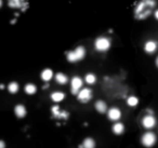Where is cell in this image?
<instances>
[{
  "instance_id": "obj_1",
  "label": "cell",
  "mask_w": 158,
  "mask_h": 148,
  "mask_svg": "<svg viewBox=\"0 0 158 148\" xmlns=\"http://www.w3.org/2000/svg\"><path fill=\"white\" fill-rule=\"evenodd\" d=\"M156 7L154 0H141L134 8V17L137 20H145L152 14V10Z\"/></svg>"
},
{
  "instance_id": "obj_2",
  "label": "cell",
  "mask_w": 158,
  "mask_h": 148,
  "mask_svg": "<svg viewBox=\"0 0 158 148\" xmlns=\"http://www.w3.org/2000/svg\"><path fill=\"white\" fill-rule=\"evenodd\" d=\"M86 55V49L83 48L82 46H79L74 50V51H70L67 53L66 57H67V61L70 63H76L78 61H81L83 59Z\"/></svg>"
},
{
  "instance_id": "obj_3",
  "label": "cell",
  "mask_w": 158,
  "mask_h": 148,
  "mask_svg": "<svg viewBox=\"0 0 158 148\" xmlns=\"http://www.w3.org/2000/svg\"><path fill=\"white\" fill-rule=\"evenodd\" d=\"M95 50L100 52H105L110 48V40L106 37H99L94 42Z\"/></svg>"
},
{
  "instance_id": "obj_4",
  "label": "cell",
  "mask_w": 158,
  "mask_h": 148,
  "mask_svg": "<svg viewBox=\"0 0 158 148\" xmlns=\"http://www.w3.org/2000/svg\"><path fill=\"white\" fill-rule=\"evenodd\" d=\"M156 140H157V138H156V135L154 134L153 132L144 133V134L142 135V137H141V142H142V144L147 148L153 147V146L156 144Z\"/></svg>"
},
{
  "instance_id": "obj_5",
  "label": "cell",
  "mask_w": 158,
  "mask_h": 148,
  "mask_svg": "<svg viewBox=\"0 0 158 148\" xmlns=\"http://www.w3.org/2000/svg\"><path fill=\"white\" fill-rule=\"evenodd\" d=\"M77 97H78V101H79V102L88 103L89 101L92 98V91L90 89H88V88L82 89L81 91L78 92Z\"/></svg>"
},
{
  "instance_id": "obj_6",
  "label": "cell",
  "mask_w": 158,
  "mask_h": 148,
  "mask_svg": "<svg viewBox=\"0 0 158 148\" xmlns=\"http://www.w3.org/2000/svg\"><path fill=\"white\" fill-rule=\"evenodd\" d=\"M70 84H72V89H70L72 93L74 95H77L78 92L80 91V88L82 86V79L80 77H78V76H75V77H73Z\"/></svg>"
},
{
  "instance_id": "obj_7",
  "label": "cell",
  "mask_w": 158,
  "mask_h": 148,
  "mask_svg": "<svg viewBox=\"0 0 158 148\" xmlns=\"http://www.w3.org/2000/svg\"><path fill=\"white\" fill-rule=\"evenodd\" d=\"M142 124L145 129H152L156 125V119L153 115H146L143 117Z\"/></svg>"
},
{
  "instance_id": "obj_8",
  "label": "cell",
  "mask_w": 158,
  "mask_h": 148,
  "mask_svg": "<svg viewBox=\"0 0 158 148\" xmlns=\"http://www.w3.org/2000/svg\"><path fill=\"white\" fill-rule=\"evenodd\" d=\"M107 117H108V119L110 120H112V121H117V120H119L121 117V111L119 108L117 107H113L110 108V110L107 111Z\"/></svg>"
},
{
  "instance_id": "obj_9",
  "label": "cell",
  "mask_w": 158,
  "mask_h": 148,
  "mask_svg": "<svg viewBox=\"0 0 158 148\" xmlns=\"http://www.w3.org/2000/svg\"><path fill=\"white\" fill-rule=\"evenodd\" d=\"M52 113H53L54 118H60V119H67L68 118V113L67 111H60V107L57 105L52 107Z\"/></svg>"
},
{
  "instance_id": "obj_10",
  "label": "cell",
  "mask_w": 158,
  "mask_h": 148,
  "mask_svg": "<svg viewBox=\"0 0 158 148\" xmlns=\"http://www.w3.org/2000/svg\"><path fill=\"white\" fill-rule=\"evenodd\" d=\"M14 113H15V116L17 117V118L22 119L26 116L27 110H26V108H25L24 105L19 104V105H16L15 107H14Z\"/></svg>"
},
{
  "instance_id": "obj_11",
  "label": "cell",
  "mask_w": 158,
  "mask_h": 148,
  "mask_svg": "<svg viewBox=\"0 0 158 148\" xmlns=\"http://www.w3.org/2000/svg\"><path fill=\"white\" fill-rule=\"evenodd\" d=\"M144 50H145V52H146V53H148V54L154 53V52L157 50V43H156L155 41H153V40L147 41V42L145 43Z\"/></svg>"
},
{
  "instance_id": "obj_12",
  "label": "cell",
  "mask_w": 158,
  "mask_h": 148,
  "mask_svg": "<svg viewBox=\"0 0 158 148\" xmlns=\"http://www.w3.org/2000/svg\"><path fill=\"white\" fill-rule=\"evenodd\" d=\"M40 77H41V79H42L43 81L48 82V81L51 80L52 77H53V71H52L50 68H46V69H43L42 71H41Z\"/></svg>"
},
{
  "instance_id": "obj_13",
  "label": "cell",
  "mask_w": 158,
  "mask_h": 148,
  "mask_svg": "<svg viewBox=\"0 0 158 148\" xmlns=\"http://www.w3.org/2000/svg\"><path fill=\"white\" fill-rule=\"evenodd\" d=\"M79 148H95V142L93 138L87 137L83 140L82 145L79 146Z\"/></svg>"
},
{
  "instance_id": "obj_14",
  "label": "cell",
  "mask_w": 158,
  "mask_h": 148,
  "mask_svg": "<svg viewBox=\"0 0 158 148\" xmlns=\"http://www.w3.org/2000/svg\"><path fill=\"white\" fill-rule=\"evenodd\" d=\"M23 5L27 7L25 0H9V7L10 8H22Z\"/></svg>"
},
{
  "instance_id": "obj_15",
  "label": "cell",
  "mask_w": 158,
  "mask_h": 148,
  "mask_svg": "<svg viewBox=\"0 0 158 148\" xmlns=\"http://www.w3.org/2000/svg\"><path fill=\"white\" fill-rule=\"evenodd\" d=\"M95 109L99 111L100 113H105L107 111V105L104 101H98L95 103Z\"/></svg>"
},
{
  "instance_id": "obj_16",
  "label": "cell",
  "mask_w": 158,
  "mask_h": 148,
  "mask_svg": "<svg viewBox=\"0 0 158 148\" xmlns=\"http://www.w3.org/2000/svg\"><path fill=\"white\" fill-rule=\"evenodd\" d=\"M113 132L114 134L116 135H120L125 132V125L120 122H118V123H115L113 125Z\"/></svg>"
},
{
  "instance_id": "obj_17",
  "label": "cell",
  "mask_w": 158,
  "mask_h": 148,
  "mask_svg": "<svg viewBox=\"0 0 158 148\" xmlns=\"http://www.w3.org/2000/svg\"><path fill=\"white\" fill-rule=\"evenodd\" d=\"M24 91H25L26 94L33 95L37 92V86H36L34 83H27L26 86H25V88H24Z\"/></svg>"
},
{
  "instance_id": "obj_18",
  "label": "cell",
  "mask_w": 158,
  "mask_h": 148,
  "mask_svg": "<svg viewBox=\"0 0 158 148\" xmlns=\"http://www.w3.org/2000/svg\"><path fill=\"white\" fill-rule=\"evenodd\" d=\"M55 80L56 82L60 84H66L67 81H68V78H67V76L64 75L63 73H57L55 75Z\"/></svg>"
},
{
  "instance_id": "obj_19",
  "label": "cell",
  "mask_w": 158,
  "mask_h": 148,
  "mask_svg": "<svg viewBox=\"0 0 158 148\" xmlns=\"http://www.w3.org/2000/svg\"><path fill=\"white\" fill-rule=\"evenodd\" d=\"M65 98V94L63 92H54L51 94V100L55 103H59Z\"/></svg>"
},
{
  "instance_id": "obj_20",
  "label": "cell",
  "mask_w": 158,
  "mask_h": 148,
  "mask_svg": "<svg viewBox=\"0 0 158 148\" xmlns=\"http://www.w3.org/2000/svg\"><path fill=\"white\" fill-rule=\"evenodd\" d=\"M19 89H20L19 83H17V82H15V81H13V82L9 83V86H8V91L10 92L11 94H15L16 92L19 91Z\"/></svg>"
},
{
  "instance_id": "obj_21",
  "label": "cell",
  "mask_w": 158,
  "mask_h": 148,
  "mask_svg": "<svg viewBox=\"0 0 158 148\" xmlns=\"http://www.w3.org/2000/svg\"><path fill=\"white\" fill-rule=\"evenodd\" d=\"M127 104L130 107H135L139 104V100H138L137 96H129L128 100H127Z\"/></svg>"
},
{
  "instance_id": "obj_22",
  "label": "cell",
  "mask_w": 158,
  "mask_h": 148,
  "mask_svg": "<svg viewBox=\"0 0 158 148\" xmlns=\"http://www.w3.org/2000/svg\"><path fill=\"white\" fill-rule=\"evenodd\" d=\"M85 80H86L87 83L93 84L94 82H95V80H97V78H95V76H94L93 74H88V75H86V78H85Z\"/></svg>"
},
{
  "instance_id": "obj_23",
  "label": "cell",
  "mask_w": 158,
  "mask_h": 148,
  "mask_svg": "<svg viewBox=\"0 0 158 148\" xmlns=\"http://www.w3.org/2000/svg\"><path fill=\"white\" fill-rule=\"evenodd\" d=\"M0 148H5V143L3 140H0Z\"/></svg>"
},
{
  "instance_id": "obj_24",
  "label": "cell",
  "mask_w": 158,
  "mask_h": 148,
  "mask_svg": "<svg viewBox=\"0 0 158 148\" xmlns=\"http://www.w3.org/2000/svg\"><path fill=\"white\" fill-rule=\"evenodd\" d=\"M155 17H156V19H158V11L157 10L155 11Z\"/></svg>"
},
{
  "instance_id": "obj_25",
  "label": "cell",
  "mask_w": 158,
  "mask_h": 148,
  "mask_svg": "<svg viewBox=\"0 0 158 148\" xmlns=\"http://www.w3.org/2000/svg\"><path fill=\"white\" fill-rule=\"evenodd\" d=\"M0 89H5V86H3V84H0Z\"/></svg>"
},
{
  "instance_id": "obj_26",
  "label": "cell",
  "mask_w": 158,
  "mask_h": 148,
  "mask_svg": "<svg viewBox=\"0 0 158 148\" xmlns=\"http://www.w3.org/2000/svg\"><path fill=\"white\" fill-rule=\"evenodd\" d=\"M1 5H2V0H0V7H1Z\"/></svg>"
}]
</instances>
